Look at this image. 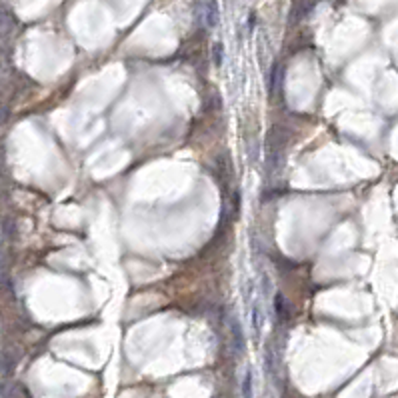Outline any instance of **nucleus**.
Masks as SVG:
<instances>
[{
	"mask_svg": "<svg viewBox=\"0 0 398 398\" xmlns=\"http://www.w3.org/2000/svg\"><path fill=\"white\" fill-rule=\"evenodd\" d=\"M240 390H242V398H252V396H254V388H252V368H246Z\"/></svg>",
	"mask_w": 398,
	"mask_h": 398,
	"instance_id": "2",
	"label": "nucleus"
},
{
	"mask_svg": "<svg viewBox=\"0 0 398 398\" xmlns=\"http://www.w3.org/2000/svg\"><path fill=\"white\" fill-rule=\"evenodd\" d=\"M218 22V4H216V0H210V2L206 4V24L208 26H216Z\"/></svg>",
	"mask_w": 398,
	"mask_h": 398,
	"instance_id": "3",
	"label": "nucleus"
},
{
	"mask_svg": "<svg viewBox=\"0 0 398 398\" xmlns=\"http://www.w3.org/2000/svg\"><path fill=\"white\" fill-rule=\"evenodd\" d=\"M228 326H230V332H232L234 350H236L238 354L244 352V330H242V324L238 322L236 316H232V318H230V322H228Z\"/></svg>",
	"mask_w": 398,
	"mask_h": 398,
	"instance_id": "1",
	"label": "nucleus"
},
{
	"mask_svg": "<svg viewBox=\"0 0 398 398\" xmlns=\"http://www.w3.org/2000/svg\"><path fill=\"white\" fill-rule=\"evenodd\" d=\"M252 328L256 334H260V328H262V314H260V306L254 304L252 308Z\"/></svg>",
	"mask_w": 398,
	"mask_h": 398,
	"instance_id": "4",
	"label": "nucleus"
},
{
	"mask_svg": "<svg viewBox=\"0 0 398 398\" xmlns=\"http://www.w3.org/2000/svg\"><path fill=\"white\" fill-rule=\"evenodd\" d=\"M214 64L220 66L222 64V44H214Z\"/></svg>",
	"mask_w": 398,
	"mask_h": 398,
	"instance_id": "5",
	"label": "nucleus"
}]
</instances>
